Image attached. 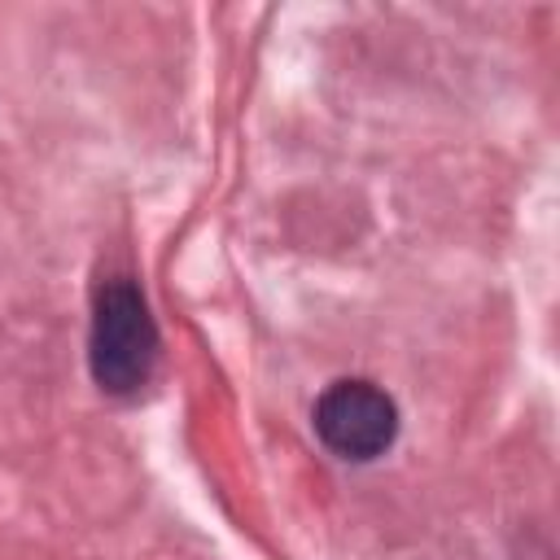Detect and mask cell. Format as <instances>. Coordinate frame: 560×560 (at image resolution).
Instances as JSON below:
<instances>
[{
    "label": "cell",
    "mask_w": 560,
    "mask_h": 560,
    "mask_svg": "<svg viewBox=\"0 0 560 560\" xmlns=\"http://www.w3.org/2000/svg\"><path fill=\"white\" fill-rule=\"evenodd\" d=\"M315 433L341 459H376L398 433V407L372 381H337L315 402Z\"/></svg>",
    "instance_id": "cell-2"
},
{
    "label": "cell",
    "mask_w": 560,
    "mask_h": 560,
    "mask_svg": "<svg viewBox=\"0 0 560 560\" xmlns=\"http://www.w3.org/2000/svg\"><path fill=\"white\" fill-rule=\"evenodd\" d=\"M92 381L105 394H136L158 363V324L149 315L144 293L131 280H105L92 306V337H88Z\"/></svg>",
    "instance_id": "cell-1"
}]
</instances>
